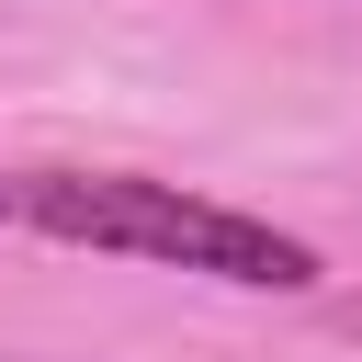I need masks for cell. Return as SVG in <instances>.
<instances>
[{
  "label": "cell",
  "mask_w": 362,
  "mask_h": 362,
  "mask_svg": "<svg viewBox=\"0 0 362 362\" xmlns=\"http://www.w3.org/2000/svg\"><path fill=\"white\" fill-rule=\"evenodd\" d=\"M0 226L11 238H57V249H102V260H158V272H204L238 294H317L328 260L215 192L147 181V170H0Z\"/></svg>",
  "instance_id": "cell-1"
}]
</instances>
